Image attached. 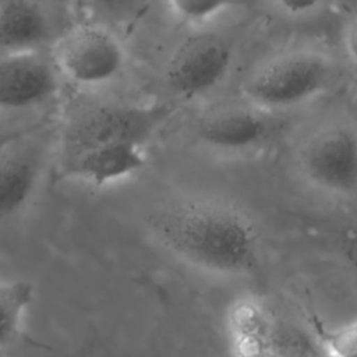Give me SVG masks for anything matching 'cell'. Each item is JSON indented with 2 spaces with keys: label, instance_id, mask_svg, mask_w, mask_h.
Masks as SVG:
<instances>
[{
  "label": "cell",
  "instance_id": "6da1fadb",
  "mask_svg": "<svg viewBox=\"0 0 357 357\" xmlns=\"http://www.w3.org/2000/svg\"><path fill=\"white\" fill-rule=\"evenodd\" d=\"M155 240L184 264L220 278L251 273L261 261L258 225L238 205L206 195H180L152 211Z\"/></svg>",
  "mask_w": 357,
  "mask_h": 357
},
{
  "label": "cell",
  "instance_id": "7a4b0ae2",
  "mask_svg": "<svg viewBox=\"0 0 357 357\" xmlns=\"http://www.w3.org/2000/svg\"><path fill=\"white\" fill-rule=\"evenodd\" d=\"M335 73V61L319 49L282 50L250 71L241 84L243 99L269 113L294 109L326 92Z\"/></svg>",
  "mask_w": 357,
  "mask_h": 357
},
{
  "label": "cell",
  "instance_id": "3957f363",
  "mask_svg": "<svg viewBox=\"0 0 357 357\" xmlns=\"http://www.w3.org/2000/svg\"><path fill=\"white\" fill-rule=\"evenodd\" d=\"M50 56L60 75L82 88L110 84L123 73L127 59L120 39L100 21L66 29L54 40Z\"/></svg>",
  "mask_w": 357,
  "mask_h": 357
},
{
  "label": "cell",
  "instance_id": "277c9868",
  "mask_svg": "<svg viewBox=\"0 0 357 357\" xmlns=\"http://www.w3.org/2000/svg\"><path fill=\"white\" fill-rule=\"evenodd\" d=\"M298 167L315 190L337 198L357 195V127L326 123L310 132L300 145Z\"/></svg>",
  "mask_w": 357,
  "mask_h": 357
},
{
  "label": "cell",
  "instance_id": "5b68a950",
  "mask_svg": "<svg viewBox=\"0 0 357 357\" xmlns=\"http://www.w3.org/2000/svg\"><path fill=\"white\" fill-rule=\"evenodd\" d=\"M170 109L162 105H105L75 119L66 132L67 156L110 142L145 144L167 120Z\"/></svg>",
  "mask_w": 357,
  "mask_h": 357
},
{
  "label": "cell",
  "instance_id": "8992f818",
  "mask_svg": "<svg viewBox=\"0 0 357 357\" xmlns=\"http://www.w3.org/2000/svg\"><path fill=\"white\" fill-rule=\"evenodd\" d=\"M234 60L233 45L218 33H201L184 40L165 70L167 86L192 100L216 89L229 75Z\"/></svg>",
  "mask_w": 357,
  "mask_h": 357
},
{
  "label": "cell",
  "instance_id": "52a82bcc",
  "mask_svg": "<svg viewBox=\"0 0 357 357\" xmlns=\"http://www.w3.org/2000/svg\"><path fill=\"white\" fill-rule=\"evenodd\" d=\"M197 137L208 148L223 153H248L266 145L275 135L272 113L245 99L218 105L197 123Z\"/></svg>",
  "mask_w": 357,
  "mask_h": 357
},
{
  "label": "cell",
  "instance_id": "ba28073f",
  "mask_svg": "<svg viewBox=\"0 0 357 357\" xmlns=\"http://www.w3.org/2000/svg\"><path fill=\"white\" fill-rule=\"evenodd\" d=\"M227 344L234 356L257 357L290 354L298 346L269 305L257 296H241L229 305L225 317Z\"/></svg>",
  "mask_w": 357,
  "mask_h": 357
},
{
  "label": "cell",
  "instance_id": "9c48e42d",
  "mask_svg": "<svg viewBox=\"0 0 357 357\" xmlns=\"http://www.w3.org/2000/svg\"><path fill=\"white\" fill-rule=\"evenodd\" d=\"M52 59L40 50L0 56V110L21 112L52 99L60 82Z\"/></svg>",
  "mask_w": 357,
  "mask_h": 357
},
{
  "label": "cell",
  "instance_id": "30bf717a",
  "mask_svg": "<svg viewBox=\"0 0 357 357\" xmlns=\"http://www.w3.org/2000/svg\"><path fill=\"white\" fill-rule=\"evenodd\" d=\"M146 155L138 142H110L68 156V177L92 187H106L126 180L144 169Z\"/></svg>",
  "mask_w": 357,
  "mask_h": 357
},
{
  "label": "cell",
  "instance_id": "8fae6325",
  "mask_svg": "<svg viewBox=\"0 0 357 357\" xmlns=\"http://www.w3.org/2000/svg\"><path fill=\"white\" fill-rule=\"evenodd\" d=\"M50 38V21L35 0H0V56L40 50Z\"/></svg>",
  "mask_w": 357,
  "mask_h": 357
},
{
  "label": "cell",
  "instance_id": "7c38bea8",
  "mask_svg": "<svg viewBox=\"0 0 357 357\" xmlns=\"http://www.w3.org/2000/svg\"><path fill=\"white\" fill-rule=\"evenodd\" d=\"M39 176L36 160L26 153L0 155V222L20 213L31 199Z\"/></svg>",
  "mask_w": 357,
  "mask_h": 357
},
{
  "label": "cell",
  "instance_id": "4fadbf2b",
  "mask_svg": "<svg viewBox=\"0 0 357 357\" xmlns=\"http://www.w3.org/2000/svg\"><path fill=\"white\" fill-rule=\"evenodd\" d=\"M33 297L35 289L28 280L0 282V349L13 344L18 337Z\"/></svg>",
  "mask_w": 357,
  "mask_h": 357
},
{
  "label": "cell",
  "instance_id": "5bb4252c",
  "mask_svg": "<svg viewBox=\"0 0 357 357\" xmlns=\"http://www.w3.org/2000/svg\"><path fill=\"white\" fill-rule=\"evenodd\" d=\"M167 3L180 20L201 24L227 8L244 4L245 0H167Z\"/></svg>",
  "mask_w": 357,
  "mask_h": 357
},
{
  "label": "cell",
  "instance_id": "9a60e30c",
  "mask_svg": "<svg viewBox=\"0 0 357 357\" xmlns=\"http://www.w3.org/2000/svg\"><path fill=\"white\" fill-rule=\"evenodd\" d=\"M324 353L336 357H357V319L329 332L322 342Z\"/></svg>",
  "mask_w": 357,
  "mask_h": 357
},
{
  "label": "cell",
  "instance_id": "2e32d148",
  "mask_svg": "<svg viewBox=\"0 0 357 357\" xmlns=\"http://www.w3.org/2000/svg\"><path fill=\"white\" fill-rule=\"evenodd\" d=\"M88 11L109 20H121L134 14L139 0H81Z\"/></svg>",
  "mask_w": 357,
  "mask_h": 357
},
{
  "label": "cell",
  "instance_id": "e0dca14e",
  "mask_svg": "<svg viewBox=\"0 0 357 357\" xmlns=\"http://www.w3.org/2000/svg\"><path fill=\"white\" fill-rule=\"evenodd\" d=\"M269 7L289 20H301L315 14L325 0H266Z\"/></svg>",
  "mask_w": 357,
  "mask_h": 357
},
{
  "label": "cell",
  "instance_id": "ac0fdd59",
  "mask_svg": "<svg viewBox=\"0 0 357 357\" xmlns=\"http://www.w3.org/2000/svg\"><path fill=\"white\" fill-rule=\"evenodd\" d=\"M340 46L349 63L357 68V13L350 15L342 26Z\"/></svg>",
  "mask_w": 357,
  "mask_h": 357
},
{
  "label": "cell",
  "instance_id": "d6986e66",
  "mask_svg": "<svg viewBox=\"0 0 357 357\" xmlns=\"http://www.w3.org/2000/svg\"><path fill=\"white\" fill-rule=\"evenodd\" d=\"M340 250L354 265H357V225H351L340 233Z\"/></svg>",
  "mask_w": 357,
  "mask_h": 357
}]
</instances>
